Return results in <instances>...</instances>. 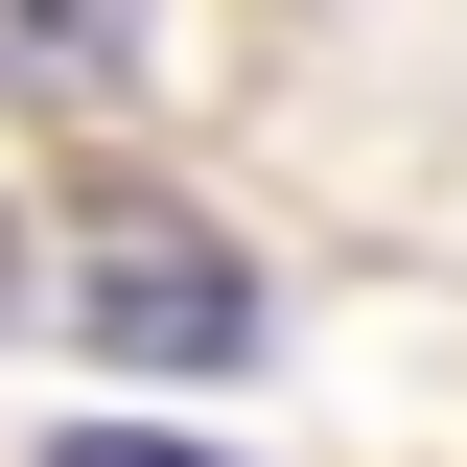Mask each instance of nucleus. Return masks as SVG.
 Returning <instances> with one entry per match:
<instances>
[{"instance_id":"1","label":"nucleus","mask_w":467,"mask_h":467,"mask_svg":"<svg viewBox=\"0 0 467 467\" xmlns=\"http://www.w3.org/2000/svg\"><path fill=\"white\" fill-rule=\"evenodd\" d=\"M70 327L117 374H234L257 350V281H234V234H187L164 187H94L70 211Z\"/></svg>"},{"instance_id":"2","label":"nucleus","mask_w":467,"mask_h":467,"mask_svg":"<svg viewBox=\"0 0 467 467\" xmlns=\"http://www.w3.org/2000/svg\"><path fill=\"white\" fill-rule=\"evenodd\" d=\"M0 94L117 117V94H140V0H0Z\"/></svg>"},{"instance_id":"3","label":"nucleus","mask_w":467,"mask_h":467,"mask_svg":"<svg viewBox=\"0 0 467 467\" xmlns=\"http://www.w3.org/2000/svg\"><path fill=\"white\" fill-rule=\"evenodd\" d=\"M47 467H211V444H140V420H117V444H47Z\"/></svg>"}]
</instances>
